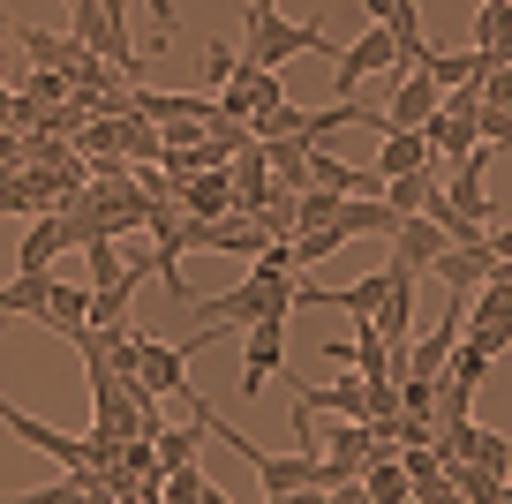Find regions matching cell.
Listing matches in <instances>:
<instances>
[{
	"label": "cell",
	"mask_w": 512,
	"mask_h": 504,
	"mask_svg": "<svg viewBox=\"0 0 512 504\" xmlns=\"http://www.w3.org/2000/svg\"><path fill=\"white\" fill-rule=\"evenodd\" d=\"M294 286H302V271H256L249 264L241 286H226V294H189L181 309L204 331H249V324H264V316H294Z\"/></svg>",
	"instance_id": "6da1fadb"
},
{
	"label": "cell",
	"mask_w": 512,
	"mask_h": 504,
	"mask_svg": "<svg viewBox=\"0 0 512 504\" xmlns=\"http://www.w3.org/2000/svg\"><path fill=\"white\" fill-rule=\"evenodd\" d=\"M294 53H324V61H332L339 46L317 23H287L279 0H249V16H241V68H287Z\"/></svg>",
	"instance_id": "7a4b0ae2"
},
{
	"label": "cell",
	"mask_w": 512,
	"mask_h": 504,
	"mask_svg": "<svg viewBox=\"0 0 512 504\" xmlns=\"http://www.w3.org/2000/svg\"><path fill=\"white\" fill-rule=\"evenodd\" d=\"M68 38H83V46L98 53V61H113L121 76H136V46H128V16L121 0H68Z\"/></svg>",
	"instance_id": "3957f363"
},
{
	"label": "cell",
	"mask_w": 512,
	"mask_h": 504,
	"mask_svg": "<svg viewBox=\"0 0 512 504\" xmlns=\"http://www.w3.org/2000/svg\"><path fill=\"white\" fill-rule=\"evenodd\" d=\"M362 76H400V38L384 23H362V38L332 53V98H354Z\"/></svg>",
	"instance_id": "277c9868"
},
{
	"label": "cell",
	"mask_w": 512,
	"mask_h": 504,
	"mask_svg": "<svg viewBox=\"0 0 512 504\" xmlns=\"http://www.w3.org/2000/svg\"><path fill=\"white\" fill-rule=\"evenodd\" d=\"M279 106H287L279 68H241V61H234V76L219 83V113H226V121H241V128H256L264 113H279Z\"/></svg>",
	"instance_id": "5b68a950"
},
{
	"label": "cell",
	"mask_w": 512,
	"mask_h": 504,
	"mask_svg": "<svg viewBox=\"0 0 512 504\" xmlns=\"http://www.w3.org/2000/svg\"><path fill=\"white\" fill-rule=\"evenodd\" d=\"M279 369H287V316H264L241 331V399H256Z\"/></svg>",
	"instance_id": "8992f818"
},
{
	"label": "cell",
	"mask_w": 512,
	"mask_h": 504,
	"mask_svg": "<svg viewBox=\"0 0 512 504\" xmlns=\"http://www.w3.org/2000/svg\"><path fill=\"white\" fill-rule=\"evenodd\" d=\"M0 422L16 429L23 444H31V452H46V459H61L68 474H83V467H98L91 459V437H68V429H53V422H38V414H23L16 399H0Z\"/></svg>",
	"instance_id": "52a82bcc"
},
{
	"label": "cell",
	"mask_w": 512,
	"mask_h": 504,
	"mask_svg": "<svg viewBox=\"0 0 512 504\" xmlns=\"http://www.w3.org/2000/svg\"><path fill=\"white\" fill-rule=\"evenodd\" d=\"M377 331H384V347L407 362V339H415V264H384V309H377Z\"/></svg>",
	"instance_id": "ba28073f"
},
{
	"label": "cell",
	"mask_w": 512,
	"mask_h": 504,
	"mask_svg": "<svg viewBox=\"0 0 512 504\" xmlns=\"http://www.w3.org/2000/svg\"><path fill=\"white\" fill-rule=\"evenodd\" d=\"M294 414H347V422H369V384L354 369H339L332 384H294Z\"/></svg>",
	"instance_id": "9c48e42d"
},
{
	"label": "cell",
	"mask_w": 512,
	"mask_h": 504,
	"mask_svg": "<svg viewBox=\"0 0 512 504\" xmlns=\"http://www.w3.org/2000/svg\"><path fill=\"white\" fill-rule=\"evenodd\" d=\"M437 106H445V91H437L422 68H407V76L392 83V106H384V136H392V128H422Z\"/></svg>",
	"instance_id": "30bf717a"
},
{
	"label": "cell",
	"mask_w": 512,
	"mask_h": 504,
	"mask_svg": "<svg viewBox=\"0 0 512 504\" xmlns=\"http://www.w3.org/2000/svg\"><path fill=\"white\" fill-rule=\"evenodd\" d=\"M136 369H144V384L151 392H189V354L181 347H166V339H151V331H136Z\"/></svg>",
	"instance_id": "8fae6325"
},
{
	"label": "cell",
	"mask_w": 512,
	"mask_h": 504,
	"mask_svg": "<svg viewBox=\"0 0 512 504\" xmlns=\"http://www.w3.org/2000/svg\"><path fill=\"white\" fill-rule=\"evenodd\" d=\"M490 241H482V249H460V241H445V256H437L430 264V279L445 286V294H482V279H490Z\"/></svg>",
	"instance_id": "7c38bea8"
},
{
	"label": "cell",
	"mask_w": 512,
	"mask_h": 504,
	"mask_svg": "<svg viewBox=\"0 0 512 504\" xmlns=\"http://www.w3.org/2000/svg\"><path fill=\"white\" fill-rule=\"evenodd\" d=\"M174 204H181V219H226V211H234V181H226V166L189 174V181L174 189Z\"/></svg>",
	"instance_id": "4fadbf2b"
},
{
	"label": "cell",
	"mask_w": 512,
	"mask_h": 504,
	"mask_svg": "<svg viewBox=\"0 0 512 504\" xmlns=\"http://www.w3.org/2000/svg\"><path fill=\"white\" fill-rule=\"evenodd\" d=\"M38 324H46V331H61L68 347H76L83 331H91V286L53 279V294H46V309H38Z\"/></svg>",
	"instance_id": "5bb4252c"
},
{
	"label": "cell",
	"mask_w": 512,
	"mask_h": 504,
	"mask_svg": "<svg viewBox=\"0 0 512 504\" xmlns=\"http://www.w3.org/2000/svg\"><path fill=\"white\" fill-rule=\"evenodd\" d=\"M377 174H384V181H392V174H437V151L422 143V128H392V136H384Z\"/></svg>",
	"instance_id": "9a60e30c"
},
{
	"label": "cell",
	"mask_w": 512,
	"mask_h": 504,
	"mask_svg": "<svg viewBox=\"0 0 512 504\" xmlns=\"http://www.w3.org/2000/svg\"><path fill=\"white\" fill-rule=\"evenodd\" d=\"M392 256H400V264H415V271H430L437 256H445V226H430V219H400V234H392Z\"/></svg>",
	"instance_id": "2e32d148"
},
{
	"label": "cell",
	"mask_w": 512,
	"mask_h": 504,
	"mask_svg": "<svg viewBox=\"0 0 512 504\" xmlns=\"http://www.w3.org/2000/svg\"><path fill=\"white\" fill-rule=\"evenodd\" d=\"M475 53L512 61V0H475Z\"/></svg>",
	"instance_id": "e0dca14e"
},
{
	"label": "cell",
	"mask_w": 512,
	"mask_h": 504,
	"mask_svg": "<svg viewBox=\"0 0 512 504\" xmlns=\"http://www.w3.org/2000/svg\"><path fill=\"white\" fill-rule=\"evenodd\" d=\"M362 497L369 504H407V497H415V489H407L400 452H384V459H369V467H362Z\"/></svg>",
	"instance_id": "ac0fdd59"
},
{
	"label": "cell",
	"mask_w": 512,
	"mask_h": 504,
	"mask_svg": "<svg viewBox=\"0 0 512 504\" xmlns=\"http://www.w3.org/2000/svg\"><path fill=\"white\" fill-rule=\"evenodd\" d=\"M332 219H339V196L317 189V181H302V189H294V234H317V226H332Z\"/></svg>",
	"instance_id": "d6986e66"
},
{
	"label": "cell",
	"mask_w": 512,
	"mask_h": 504,
	"mask_svg": "<svg viewBox=\"0 0 512 504\" xmlns=\"http://www.w3.org/2000/svg\"><path fill=\"white\" fill-rule=\"evenodd\" d=\"M0 504H91V467L68 474V482H46V489H16V497H0Z\"/></svg>",
	"instance_id": "ffe728a7"
},
{
	"label": "cell",
	"mask_w": 512,
	"mask_h": 504,
	"mask_svg": "<svg viewBox=\"0 0 512 504\" xmlns=\"http://www.w3.org/2000/svg\"><path fill=\"white\" fill-rule=\"evenodd\" d=\"M204 489H211V474L196 467H166V482H159V504H204Z\"/></svg>",
	"instance_id": "44dd1931"
},
{
	"label": "cell",
	"mask_w": 512,
	"mask_h": 504,
	"mask_svg": "<svg viewBox=\"0 0 512 504\" xmlns=\"http://www.w3.org/2000/svg\"><path fill=\"white\" fill-rule=\"evenodd\" d=\"M467 459H475L482 474H505V482H512V437H497V429H475V444H467Z\"/></svg>",
	"instance_id": "7402d4cb"
},
{
	"label": "cell",
	"mask_w": 512,
	"mask_h": 504,
	"mask_svg": "<svg viewBox=\"0 0 512 504\" xmlns=\"http://www.w3.org/2000/svg\"><path fill=\"white\" fill-rule=\"evenodd\" d=\"M437 422H475V384H460L452 369L437 377Z\"/></svg>",
	"instance_id": "603a6c76"
},
{
	"label": "cell",
	"mask_w": 512,
	"mask_h": 504,
	"mask_svg": "<svg viewBox=\"0 0 512 504\" xmlns=\"http://www.w3.org/2000/svg\"><path fill=\"white\" fill-rule=\"evenodd\" d=\"M430 181H437V174H392V181H384V204L400 211V219H415L422 196H430Z\"/></svg>",
	"instance_id": "cb8c5ba5"
},
{
	"label": "cell",
	"mask_w": 512,
	"mask_h": 504,
	"mask_svg": "<svg viewBox=\"0 0 512 504\" xmlns=\"http://www.w3.org/2000/svg\"><path fill=\"white\" fill-rule=\"evenodd\" d=\"M339 249H347V234H339V226H317V234H294V271L324 264V256H339Z\"/></svg>",
	"instance_id": "d4e9b609"
},
{
	"label": "cell",
	"mask_w": 512,
	"mask_h": 504,
	"mask_svg": "<svg viewBox=\"0 0 512 504\" xmlns=\"http://www.w3.org/2000/svg\"><path fill=\"white\" fill-rule=\"evenodd\" d=\"M196 437H204V422H189V429H159V437H151V444H159V467H189V459H196Z\"/></svg>",
	"instance_id": "484cf974"
},
{
	"label": "cell",
	"mask_w": 512,
	"mask_h": 504,
	"mask_svg": "<svg viewBox=\"0 0 512 504\" xmlns=\"http://www.w3.org/2000/svg\"><path fill=\"white\" fill-rule=\"evenodd\" d=\"M204 61H211V83H226V76H234V53H226L219 38H211V46H204Z\"/></svg>",
	"instance_id": "4316f807"
},
{
	"label": "cell",
	"mask_w": 512,
	"mask_h": 504,
	"mask_svg": "<svg viewBox=\"0 0 512 504\" xmlns=\"http://www.w3.org/2000/svg\"><path fill=\"white\" fill-rule=\"evenodd\" d=\"M490 256H497V264H512V226H490Z\"/></svg>",
	"instance_id": "83f0119b"
},
{
	"label": "cell",
	"mask_w": 512,
	"mask_h": 504,
	"mask_svg": "<svg viewBox=\"0 0 512 504\" xmlns=\"http://www.w3.org/2000/svg\"><path fill=\"white\" fill-rule=\"evenodd\" d=\"M324 504H369V497H362V482H339V489H324Z\"/></svg>",
	"instance_id": "f1b7e54d"
},
{
	"label": "cell",
	"mask_w": 512,
	"mask_h": 504,
	"mask_svg": "<svg viewBox=\"0 0 512 504\" xmlns=\"http://www.w3.org/2000/svg\"><path fill=\"white\" fill-rule=\"evenodd\" d=\"M482 286H505V294H512V264H490V279H482Z\"/></svg>",
	"instance_id": "f546056e"
},
{
	"label": "cell",
	"mask_w": 512,
	"mask_h": 504,
	"mask_svg": "<svg viewBox=\"0 0 512 504\" xmlns=\"http://www.w3.org/2000/svg\"><path fill=\"white\" fill-rule=\"evenodd\" d=\"M0 46H16V23H8V8H0Z\"/></svg>",
	"instance_id": "4dcf8cb0"
},
{
	"label": "cell",
	"mask_w": 512,
	"mask_h": 504,
	"mask_svg": "<svg viewBox=\"0 0 512 504\" xmlns=\"http://www.w3.org/2000/svg\"><path fill=\"white\" fill-rule=\"evenodd\" d=\"M8 106H16V91H8V83H0V121H8Z\"/></svg>",
	"instance_id": "1f68e13d"
},
{
	"label": "cell",
	"mask_w": 512,
	"mask_h": 504,
	"mask_svg": "<svg viewBox=\"0 0 512 504\" xmlns=\"http://www.w3.org/2000/svg\"><path fill=\"white\" fill-rule=\"evenodd\" d=\"M204 504H226V497H219V489H204Z\"/></svg>",
	"instance_id": "d6a6232c"
}]
</instances>
